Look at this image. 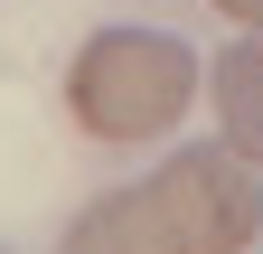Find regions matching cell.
Segmentation results:
<instances>
[{
	"label": "cell",
	"mask_w": 263,
	"mask_h": 254,
	"mask_svg": "<svg viewBox=\"0 0 263 254\" xmlns=\"http://www.w3.org/2000/svg\"><path fill=\"white\" fill-rule=\"evenodd\" d=\"M57 254H179V235H170V216H160L151 188H104L94 207L66 216Z\"/></svg>",
	"instance_id": "cell-3"
},
{
	"label": "cell",
	"mask_w": 263,
	"mask_h": 254,
	"mask_svg": "<svg viewBox=\"0 0 263 254\" xmlns=\"http://www.w3.org/2000/svg\"><path fill=\"white\" fill-rule=\"evenodd\" d=\"M151 198H160V216H170L179 254H245L263 235V179H254L245 151H226V141L170 151L160 179H151Z\"/></svg>",
	"instance_id": "cell-2"
},
{
	"label": "cell",
	"mask_w": 263,
	"mask_h": 254,
	"mask_svg": "<svg viewBox=\"0 0 263 254\" xmlns=\"http://www.w3.org/2000/svg\"><path fill=\"white\" fill-rule=\"evenodd\" d=\"M207 66L160 28H94L66 66V122L94 141H160L197 104Z\"/></svg>",
	"instance_id": "cell-1"
},
{
	"label": "cell",
	"mask_w": 263,
	"mask_h": 254,
	"mask_svg": "<svg viewBox=\"0 0 263 254\" xmlns=\"http://www.w3.org/2000/svg\"><path fill=\"white\" fill-rule=\"evenodd\" d=\"M207 94H216V141H226V151H245V160L263 170V38L216 47Z\"/></svg>",
	"instance_id": "cell-4"
},
{
	"label": "cell",
	"mask_w": 263,
	"mask_h": 254,
	"mask_svg": "<svg viewBox=\"0 0 263 254\" xmlns=\"http://www.w3.org/2000/svg\"><path fill=\"white\" fill-rule=\"evenodd\" d=\"M216 19H235V28H263V0H207Z\"/></svg>",
	"instance_id": "cell-5"
}]
</instances>
